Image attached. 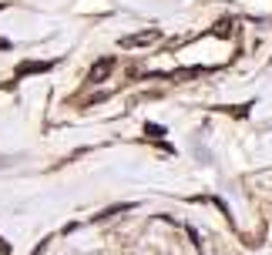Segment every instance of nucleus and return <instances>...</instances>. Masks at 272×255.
Wrapping results in <instances>:
<instances>
[{
	"label": "nucleus",
	"instance_id": "1",
	"mask_svg": "<svg viewBox=\"0 0 272 255\" xmlns=\"http://www.w3.org/2000/svg\"><path fill=\"white\" fill-rule=\"evenodd\" d=\"M111 71H114V57H97L88 71V84H104L111 78Z\"/></svg>",
	"mask_w": 272,
	"mask_h": 255
},
{
	"label": "nucleus",
	"instance_id": "2",
	"mask_svg": "<svg viewBox=\"0 0 272 255\" xmlns=\"http://www.w3.org/2000/svg\"><path fill=\"white\" fill-rule=\"evenodd\" d=\"M161 40V31L158 27H148L141 34H131V37H121V47H148V44H158Z\"/></svg>",
	"mask_w": 272,
	"mask_h": 255
},
{
	"label": "nucleus",
	"instance_id": "3",
	"mask_svg": "<svg viewBox=\"0 0 272 255\" xmlns=\"http://www.w3.org/2000/svg\"><path fill=\"white\" fill-rule=\"evenodd\" d=\"M54 71V64L51 61H24V64H17V78H27V74H47Z\"/></svg>",
	"mask_w": 272,
	"mask_h": 255
},
{
	"label": "nucleus",
	"instance_id": "4",
	"mask_svg": "<svg viewBox=\"0 0 272 255\" xmlns=\"http://www.w3.org/2000/svg\"><path fill=\"white\" fill-rule=\"evenodd\" d=\"M208 34H212V37H222V40L232 37V34H235V20H232V17H225V20H218V24L212 27Z\"/></svg>",
	"mask_w": 272,
	"mask_h": 255
},
{
	"label": "nucleus",
	"instance_id": "5",
	"mask_svg": "<svg viewBox=\"0 0 272 255\" xmlns=\"http://www.w3.org/2000/svg\"><path fill=\"white\" fill-rule=\"evenodd\" d=\"M144 135H148V138H165V124H155V121H148V124H144Z\"/></svg>",
	"mask_w": 272,
	"mask_h": 255
},
{
	"label": "nucleus",
	"instance_id": "6",
	"mask_svg": "<svg viewBox=\"0 0 272 255\" xmlns=\"http://www.w3.org/2000/svg\"><path fill=\"white\" fill-rule=\"evenodd\" d=\"M0 255H10V245H7L4 239H0Z\"/></svg>",
	"mask_w": 272,
	"mask_h": 255
},
{
	"label": "nucleus",
	"instance_id": "7",
	"mask_svg": "<svg viewBox=\"0 0 272 255\" xmlns=\"http://www.w3.org/2000/svg\"><path fill=\"white\" fill-rule=\"evenodd\" d=\"M44 248H47V239H44V242H40L37 248H34V255H40V252H44Z\"/></svg>",
	"mask_w": 272,
	"mask_h": 255
},
{
	"label": "nucleus",
	"instance_id": "8",
	"mask_svg": "<svg viewBox=\"0 0 272 255\" xmlns=\"http://www.w3.org/2000/svg\"><path fill=\"white\" fill-rule=\"evenodd\" d=\"M10 47V40H4V37H0V50H7Z\"/></svg>",
	"mask_w": 272,
	"mask_h": 255
}]
</instances>
